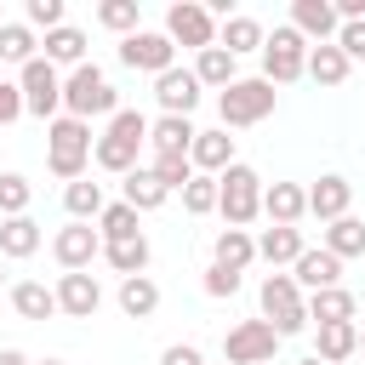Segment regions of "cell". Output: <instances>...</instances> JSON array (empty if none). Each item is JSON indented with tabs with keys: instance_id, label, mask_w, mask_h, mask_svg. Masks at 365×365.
<instances>
[{
	"instance_id": "6da1fadb",
	"label": "cell",
	"mask_w": 365,
	"mask_h": 365,
	"mask_svg": "<svg viewBox=\"0 0 365 365\" xmlns=\"http://www.w3.org/2000/svg\"><path fill=\"white\" fill-rule=\"evenodd\" d=\"M91 125L86 120H74V114H57L51 125H46V165H51V177H63V182H80L86 177V165H91Z\"/></svg>"
},
{
	"instance_id": "7a4b0ae2",
	"label": "cell",
	"mask_w": 365,
	"mask_h": 365,
	"mask_svg": "<svg viewBox=\"0 0 365 365\" xmlns=\"http://www.w3.org/2000/svg\"><path fill=\"white\" fill-rule=\"evenodd\" d=\"M143 143H148V114H137V108H120V114L108 120V131L97 137L91 160H97L103 171H114V177H131V171H137V154H143Z\"/></svg>"
},
{
	"instance_id": "3957f363",
	"label": "cell",
	"mask_w": 365,
	"mask_h": 365,
	"mask_svg": "<svg viewBox=\"0 0 365 365\" xmlns=\"http://www.w3.org/2000/svg\"><path fill=\"white\" fill-rule=\"evenodd\" d=\"M63 108H68L74 120H86V125H91L97 114L114 120V114H120V91L108 86V74H103L97 63H80V68L63 74Z\"/></svg>"
},
{
	"instance_id": "277c9868",
	"label": "cell",
	"mask_w": 365,
	"mask_h": 365,
	"mask_svg": "<svg viewBox=\"0 0 365 365\" xmlns=\"http://www.w3.org/2000/svg\"><path fill=\"white\" fill-rule=\"evenodd\" d=\"M262 188H268V182H262L251 165L234 160V165L217 177V211H222V222H228V228L257 222V217H262Z\"/></svg>"
},
{
	"instance_id": "5b68a950",
	"label": "cell",
	"mask_w": 365,
	"mask_h": 365,
	"mask_svg": "<svg viewBox=\"0 0 365 365\" xmlns=\"http://www.w3.org/2000/svg\"><path fill=\"white\" fill-rule=\"evenodd\" d=\"M257 302H262V319H268L279 336H297V331L314 325V319H308V297L297 291L291 274H268V279L257 285Z\"/></svg>"
},
{
	"instance_id": "8992f818",
	"label": "cell",
	"mask_w": 365,
	"mask_h": 365,
	"mask_svg": "<svg viewBox=\"0 0 365 365\" xmlns=\"http://www.w3.org/2000/svg\"><path fill=\"white\" fill-rule=\"evenodd\" d=\"M308 40L291 29V23H279L274 34H268V46H262V80L268 86H291V80H302L308 74Z\"/></svg>"
},
{
	"instance_id": "52a82bcc",
	"label": "cell",
	"mask_w": 365,
	"mask_h": 365,
	"mask_svg": "<svg viewBox=\"0 0 365 365\" xmlns=\"http://www.w3.org/2000/svg\"><path fill=\"white\" fill-rule=\"evenodd\" d=\"M274 86L257 74V80H234L228 91H217V114H222V131L228 125H257V120H268L274 114Z\"/></svg>"
},
{
	"instance_id": "ba28073f",
	"label": "cell",
	"mask_w": 365,
	"mask_h": 365,
	"mask_svg": "<svg viewBox=\"0 0 365 365\" xmlns=\"http://www.w3.org/2000/svg\"><path fill=\"white\" fill-rule=\"evenodd\" d=\"M17 86H23V108L51 125L57 108H63V74H57V63H46V57L23 63V68H17Z\"/></svg>"
},
{
	"instance_id": "9c48e42d",
	"label": "cell",
	"mask_w": 365,
	"mask_h": 365,
	"mask_svg": "<svg viewBox=\"0 0 365 365\" xmlns=\"http://www.w3.org/2000/svg\"><path fill=\"white\" fill-rule=\"evenodd\" d=\"M279 331L268 325V319H240L228 336H222V359L228 365H268L274 354H279Z\"/></svg>"
},
{
	"instance_id": "30bf717a",
	"label": "cell",
	"mask_w": 365,
	"mask_h": 365,
	"mask_svg": "<svg viewBox=\"0 0 365 365\" xmlns=\"http://www.w3.org/2000/svg\"><path fill=\"white\" fill-rule=\"evenodd\" d=\"M165 34H171V46L211 51V46H217V11L200 6V0H177V6L165 11Z\"/></svg>"
},
{
	"instance_id": "8fae6325",
	"label": "cell",
	"mask_w": 365,
	"mask_h": 365,
	"mask_svg": "<svg viewBox=\"0 0 365 365\" xmlns=\"http://www.w3.org/2000/svg\"><path fill=\"white\" fill-rule=\"evenodd\" d=\"M120 63H125V68H143V74L160 80L165 68H177V46H171L165 29H137V34L120 40Z\"/></svg>"
},
{
	"instance_id": "7c38bea8",
	"label": "cell",
	"mask_w": 365,
	"mask_h": 365,
	"mask_svg": "<svg viewBox=\"0 0 365 365\" xmlns=\"http://www.w3.org/2000/svg\"><path fill=\"white\" fill-rule=\"evenodd\" d=\"M51 257H57L63 274H86L91 257H103V234H97L91 222H68V228L51 234Z\"/></svg>"
},
{
	"instance_id": "4fadbf2b",
	"label": "cell",
	"mask_w": 365,
	"mask_h": 365,
	"mask_svg": "<svg viewBox=\"0 0 365 365\" xmlns=\"http://www.w3.org/2000/svg\"><path fill=\"white\" fill-rule=\"evenodd\" d=\"M200 91H205V86H200V74H194V68H165V74L154 80L160 114H182V120H188V114L200 108Z\"/></svg>"
},
{
	"instance_id": "5bb4252c",
	"label": "cell",
	"mask_w": 365,
	"mask_h": 365,
	"mask_svg": "<svg viewBox=\"0 0 365 365\" xmlns=\"http://www.w3.org/2000/svg\"><path fill=\"white\" fill-rule=\"evenodd\" d=\"M291 279H297V291H331V285H342V257H331L325 245H308L297 262H291Z\"/></svg>"
},
{
	"instance_id": "9a60e30c",
	"label": "cell",
	"mask_w": 365,
	"mask_h": 365,
	"mask_svg": "<svg viewBox=\"0 0 365 365\" xmlns=\"http://www.w3.org/2000/svg\"><path fill=\"white\" fill-rule=\"evenodd\" d=\"M291 29L308 40V46H325V40H336V6L331 0H291Z\"/></svg>"
},
{
	"instance_id": "2e32d148",
	"label": "cell",
	"mask_w": 365,
	"mask_h": 365,
	"mask_svg": "<svg viewBox=\"0 0 365 365\" xmlns=\"http://www.w3.org/2000/svg\"><path fill=\"white\" fill-rule=\"evenodd\" d=\"M262 217H268L274 228H297V222L308 217V188H302V182H268V188H262Z\"/></svg>"
},
{
	"instance_id": "e0dca14e",
	"label": "cell",
	"mask_w": 365,
	"mask_h": 365,
	"mask_svg": "<svg viewBox=\"0 0 365 365\" xmlns=\"http://www.w3.org/2000/svg\"><path fill=\"white\" fill-rule=\"evenodd\" d=\"M103 308V285H97V274H63L57 279V314H68V319H91Z\"/></svg>"
},
{
	"instance_id": "ac0fdd59",
	"label": "cell",
	"mask_w": 365,
	"mask_h": 365,
	"mask_svg": "<svg viewBox=\"0 0 365 365\" xmlns=\"http://www.w3.org/2000/svg\"><path fill=\"white\" fill-rule=\"evenodd\" d=\"M348 205H354V182H348V177H336V171H325V177L308 188V217H319V222L348 217Z\"/></svg>"
},
{
	"instance_id": "d6986e66",
	"label": "cell",
	"mask_w": 365,
	"mask_h": 365,
	"mask_svg": "<svg viewBox=\"0 0 365 365\" xmlns=\"http://www.w3.org/2000/svg\"><path fill=\"white\" fill-rule=\"evenodd\" d=\"M217 46H222V51H234V57L262 51V46H268V29H262L257 17H245V11H228V17H222V29H217Z\"/></svg>"
},
{
	"instance_id": "ffe728a7",
	"label": "cell",
	"mask_w": 365,
	"mask_h": 365,
	"mask_svg": "<svg viewBox=\"0 0 365 365\" xmlns=\"http://www.w3.org/2000/svg\"><path fill=\"white\" fill-rule=\"evenodd\" d=\"M188 160H194V171L222 177V171L234 165V137H228V131H200V137H194V148H188Z\"/></svg>"
},
{
	"instance_id": "44dd1931",
	"label": "cell",
	"mask_w": 365,
	"mask_h": 365,
	"mask_svg": "<svg viewBox=\"0 0 365 365\" xmlns=\"http://www.w3.org/2000/svg\"><path fill=\"white\" fill-rule=\"evenodd\" d=\"M354 354H359V325H354V319H342V325H319V331H314V359L342 365V359H354Z\"/></svg>"
},
{
	"instance_id": "7402d4cb",
	"label": "cell",
	"mask_w": 365,
	"mask_h": 365,
	"mask_svg": "<svg viewBox=\"0 0 365 365\" xmlns=\"http://www.w3.org/2000/svg\"><path fill=\"white\" fill-rule=\"evenodd\" d=\"M194 120H182V114H160V120H148V143H154V154H188L194 148Z\"/></svg>"
},
{
	"instance_id": "603a6c76",
	"label": "cell",
	"mask_w": 365,
	"mask_h": 365,
	"mask_svg": "<svg viewBox=\"0 0 365 365\" xmlns=\"http://www.w3.org/2000/svg\"><path fill=\"white\" fill-rule=\"evenodd\" d=\"M40 222L34 217H0V257H11V262H23V257H34L40 251Z\"/></svg>"
},
{
	"instance_id": "cb8c5ba5",
	"label": "cell",
	"mask_w": 365,
	"mask_h": 365,
	"mask_svg": "<svg viewBox=\"0 0 365 365\" xmlns=\"http://www.w3.org/2000/svg\"><path fill=\"white\" fill-rule=\"evenodd\" d=\"M11 308H17V319H51V314H57V285H46V279H17V285H11Z\"/></svg>"
},
{
	"instance_id": "d4e9b609",
	"label": "cell",
	"mask_w": 365,
	"mask_h": 365,
	"mask_svg": "<svg viewBox=\"0 0 365 365\" xmlns=\"http://www.w3.org/2000/svg\"><path fill=\"white\" fill-rule=\"evenodd\" d=\"M308 245H302V228H262L257 234V257L268 262V268H285V262H297Z\"/></svg>"
},
{
	"instance_id": "484cf974",
	"label": "cell",
	"mask_w": 365,
	"mask_h": 365,
	"mask_svg": "<svg viewBox=\"0 0 365 365\" xmlns=\"http://www.w3.org/2000/svg\"><path fill=\"white\" fill-rule=\"evenodd\" d=\"M211 262H222V268L245 274V268L257 262V240H251L245 228H222V234L211 240Z\"/></svg>"
},
{
	"instance_id": "4316f807",
	"label": "cell",
	"mask_w": 365,
	"mask_h": 365,
	"mask_svg": "<svg viewBox=\"0 0 365 365\" xmlns=\"http://www.w3.org/2000/svg\"><path fill=\"white\" fill-rule=\"evenodd\" d=\"M194 74H200V86H217V91H228V86L240 80V57H234V51H222V46H211V51H194Z\"/></svg>"
},
{
	"instance_id": "83f0119b",
	"label": "cell",
	"mask_w": 365,
	"mask_h": 365,
	"mask_svg": "<svg viewBox=\"0 0 365 365\" xmlns=\"http://www.w3.org/2000/svg\"><path fill=\"white\" fill-rule=\"evenodd\" d=\"M120 200H125L131 211H160V205L171 200V188H165V182H160L148 165H137V171L125 177V194H120Z\"/></svg>"
},
{
	"instance_id": "f1b7e54d",
	"label": "cell",
	"mask_w": 365,
	"mask_h": 365,
	"mask_svg": "<svg viewBox=\"0 0 365 365\" xmlns=\"http://www.w3.org/2000/svg\"><path fill=\"white\" fill-rule=\"evenodd\" d=\"M103 262H108L120 279L143 274V268H148V234H131V240H108V245H103Z\"/></svg>"
},
{
	"instance_id": "f546056e",
	"label": "cell",
	"mask_w": 365,
	"mask_h": 365,
	"mask_svg": "<svg viewBox=\"0 0 365 365\" xmlns=\"http://www.w3.org/2000/svg\"><path fill=\"white\" fill-rule=\"evenodd\" d=\"M114 302H120L125 319H148V314L160 308V285H154L148 274H131V279H120V297H114Z\"/></svg>"
},
{
	"instance_id": "4dcf8cb0",
	"label": "cell",
	"mask_w": 365,
	"mask_h": 365,
	"mask_svg": "<svg viewBox=\"0 0 365 365\" xmlns=\"http://www.w3.org/2000/svg\"><path fill=\"white\" fill-rule=\"evenodd\" d=\"M103 205H108V200H103V182H91V177H80V182L63 188V211H68L74 222H97Z\"/></svg>"
},
{
	"instance_id": "1f68e13d",
	"label": "cell",
	"mask_w": 365,
	"mask_h": 365,
	"mask_svg": "<svg viewBox=\"0 0 365 365\" xmlns=\"http://www.w3.org/2000/svg\"><path fill=\"white\" fill-rule=\"evenodd\" d=\"M354 291H342V285H331V291H314L308 297V319L314 325H342V319H354Z\"/></svg>"
},
{
	"instance_id": "d6a6232c",
	"label": "cell",
	"mask_w": 365,
	"mask_h": 365,
	"mask_svg": "<svg viewBox=\"0 0 365 365\" xmlns=\"http://www.w3.org/2000/svg\"><path fill=\"white\" fill-rule=\"evenodd\" d=\"M325 251L331 257H365V222L348 211V217H336V222H325Z\"/></svg>"
},
{
	"instance_id": "836d02e7",
	"label": "cell",
	"mask_w": 365,
	"mask_h": 365,
	"mask_svg": "<svg viewBox=\"0 0 365 365\" xmlns=\"http://www.w3.org/2000/svg\"><path fill=\"white\" fill-rule=\"evenodd\" d=\"M348 68H354V63L342 57V46H336V40H325V46H314V51H308V80H319V86H342V80H348Z\"/></svg>"
},
{
	"instance_id": "e575fe53",
	"label": "cell",
	"mask_w": 365,
	"mask_h": 365,
	"mask_svg": "<svg viewBox=\"0 0 365 365\" xmlns=\"http://www.w3.org/2000/svg\"><path fill=\"white\" fill-rule=\"evenodd\" d=\"M40 46H46V63H68V68H80V63H86V34H80L74 23L51 29V34L40 40Z\"/></svg>"
},
{
	"instance_id": "d590c367",
	"label": "cell",
	"mask_w": 365,
	"mask_h": 365,
	"mask_svg": "<svg viewBox=\"0 0 365 365\" xmlns=\"http://www.w3.org/2000/svg\"><path fill=\"white\" fill-rule=\"evenodd\" d=\"M34 46H40V40H34V29H29V23H6V29H0V63H17V68H23V63H34V57H40Z\"/></svg>"
},
{
	"instance_id": "8d00e7d4",
	"label": "cell",
	"mask_w": 365,
	"mask_h": 365,
	"mask_svg": "<svg viewBox=\"0 0 365 365\" xmlns=\"http://www.w3.org/2000/svg\"><path fill=\"white\" fill-rule=\"evenodd\" d=\"M137 217H143V211H131L125 200L103 205V217H97V234H103V245H108V240H131V234H143V228H137Z\"/></svg>"
},
{
	"instance_id": "74e56055",
	"label": "cell",
	"mask_w": 365,
	"mask_h": 365,
	"mask_svg": "<svg viewBox=\"0 0 365 365\" xmlns=\"http://www.w3.org/2000/svg\"><path fill=\"white\" fill-rule=\"evenodd\" d=\"M29 200H34V182L23 171H0V217H29Z\"/></svg>"
},
{
	"instance_id": "f35d334b",
	"label": "cell",
	"mask_w": 365,
	"mask_h": 365,
	"mask_svg": "<svg viewBox=\"0 0 365 365\" xmlns=\"http://www.w3.org/2000/svg\"><path fill=\"white\" fill-rule=\"evenodd\" d=\"M97 23L114 29V34H137V29H143V6H137V0H103V6H97Z\"/></svg>"
},
{
	"instance_id": "ab89813d",
	"label": "cell",
	"mask_w": 365,
	"mask_h": 365,
	"mask_svg": "<svg viewBox=\"0 0 365 365\" xmlns=\"http://www.w3.org/2000/svg\"><path fill=\"white\" fill-rule=\"evenodd\" d=\"M148 171H154L171 194H182V188L194 182V160H188V154H154V165H148Z\"/></svg>"
},
{
	"instance_id": "60d3db41",
	"label": "cell",
	"mask_w": 365,
	"mask_h": 365,
	"mask_svg": "<svg viewBox=\"0 0 365 365\" xmlns=\"http://www.w3.org/2000/svg\"><path fill=\"white\" fill-rule=\"evenodd\" d=\"M182 211H188V217H211V211H217V177L194 171V182L182 188Z\"/></svg>"
},
{
	"instance_id": "b9f144b4",
	"label": "cell",
	"mask_w": 365,
	"mask_h": 365,
	"mask_svg": "<svg viewBox=\"0 0 365 365\" xmlns=\"http://www.w3.org/2000/svg\"><path fill=\"white\" fill-rule=\"evenodd\" d=\"M63 11H68L63 0H29V6H23L29 29H46V34H51V29H63Z\"/></svg>"
},
{
	"instance_id": "7bdbcfd3",
	"label": "cell",
	"mask_w": 365,
	"mask_h": 365,
	"mask_svg": "<svg viewBox=\"0 0 365 365\" xmlns=\"http://www.w3.org/2000/svg\"><path fill=\"white\" fill-rule=\"evenodd\" d=\"M200 285H205V297H217V302H222V297H234V291H240V274H234V268H222V262H211Z\"/></svg>"
},
{
	"instance_id": "ee69618b",
	"label": "cell",
	"mask_w": 365,
	"mask_h": 365,
	"mask_svg": "<svg viewBox=\"0 0 365 365\" xmlns=\"http://www.w3.org/2000/svg\"><path fill=\"white\" fill-rule=\"evenodd\" d=\"M336 46H342L348 63H359V57H365V23H342V29H336Z\"/></svg>"
},
{
	"instance_id": "f6af8a7d",
	"label": "cell",
	"mask_w": 365,
	"mask_h": 365,
	"mask_svg": "<svg viewBox=\"0 0 365 365\" xmlns=\"http://www.w3.org/2000/svg\"><path fill=\"white\" fill-rule=\"evenodd\" d=\"M17 114H29V108H23V86H17V80H0V125H11Z\"/></svg>"
},
{
	"instance_id": "bcb514c9",
	"label": "cell",
	"mask_w": 365,
	"mask_h": 365,
	"mask_svg": "<svg viewBox=\"0 0 365 365\" xmlns=\"http://www.w3.org/2000/svg\"><path fill=\"white\" fill-rule=\"evenodd\" d=\"M160 365H205V354H200L194 342H171V348L160 354Z\"/></svg>"
},
{
	"instance_id": "7dc6e473",
	"label": "cell",
	"mask_w": 365,
	"mask_h": 365,
	"mask_svg": "<svg viewBox=\"0 0 365 365\" xmlns=\"http://www.w3.org/2000/svg\"><path fill=\"white\" fill-rule=\"evenodd\" d=\"M0 365H34V359H29L23 348H0Z\"/></svg>"
},
{
	"instance_id": "c3c4849f",
	"label": "cell",
	"mask_w": 365,
	"mask_h": 365,
	"mask_svg": "<svg viewBox=\"0 0 365 365\" xmlns=\"http://www.w3.org/2000/svg\"><path fill=\"white\" fill-rule=\"evenodd\" d=\"M359 359H365V325H359Z\"/></svg>"
},
{
	"instance_id": "681fc988",
	"label": "cell",
	"mask_w": 365,
	"mask_h": 365,
	"mask_svg": "<svg viewBox=\"0 0 365 365\" xmlns=\"http://www.w3.org/2000/svg\"><path fill=\"white\" fill-rule=\"evenodd\" d=\"M297 365H325V359H314V354H308V359H297Z\"/></svg>"
},
{
	"instance_id": "f907efd6",
	"label": "cell",
	"mask_w": 365,
	"mask_h": 365,
	"mask_svg": "<svg viewBox=\"0 0 365 365\" xmlns=\"http://www.w3.org/2000/svg\"><path fill=\"white\" fill-rule=\"evenodd\" d=\"M34 365H63V359H34Z\"/></svg>"
},
{
	"instance_id": "816d5d0a",
	"label": "cell",
	"mask_w": 365,
	"mask_h": 365,
	"mask_svg": "<svg viewBox=\"0 0 365 365\" xmlns=\"http://www.w3.org/2000/svg\"><path fill=\"white\" fill-rule=\"evenodd\" d=\"M0 285H6V268H0Z\"/></svg>"
},
{
	"instance_id": "f5cc1de1",
	"label": "cell",
	"mask_w": 365,
	"mask_h": 365,
	"mask_svg": "<svg viewBox=\"0 0 365 365\" xmlns=\"http://www.w3.org/2000/svg\"><path fill=\"white\" fill-rule=\"evenodd\" d=\"M0 29H6V17H0Z\"/></svg>"
},
{
	"instance_id": "db71d44e",
	"label": "cell",
	"mask_w": 365,
	"mask_h": 365,
	"mask_svg": "<svg viewBox=\"0 0 365 365\" xmlns=\"http://www.w3.org/2000/svg\"><path fill=\"white\" fill-rule=\"evenodd\" d=\"M359 365H365V359H359Z\"/></svg>"
}]
</instances>
